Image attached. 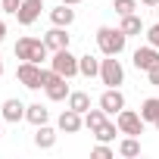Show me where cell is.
I'll use <instances>...</instances> for the list:
<instances>
[{
	"label": "cell",
	"instance_id": "11",
	"mask_svg": "<svg viewBox=\"0 0 159 159\" xmlns=\"http://www.w3.org/2000/svg\"><path fill=\"white\" fill-rule=\"evenodd\" d=\"M0 116H3V122H22L25 119V103L19 100V97H10V100H3V106H0Z\"/></svg>",
	"mask_w": 159,
	"mask_h": 159
},
{
	"label": "cell",
	"instance_id": "17",
	"mask_svg": "<svg viewBox=\"0 0 159 159\" xmlns=\"http://www.w3.org/2000/svg\"><path fill=\"white\" fill-rule=\"evenodd\" d=\"M69 109H75V112L84 116V112L91 109V97H88L84 91H72V94H69Z\"/></svg>",
	"mask_w": 159,
	"mask_h": 159
},
{
	"label": "cell",
	"instance_id": "30",
	"mask_svg": "<svg viewBox=\"0 0 159 159\" xmlns=\"http://www.w3.org/2000/svg\"><path fill=\"white\" fill-rule=\"evenodd\" d=\"M62 3H69V7H75V3H81V0H62Z\"/></svg>",
	"mask_w": 159,
	"mask_h": 159
},
{
	"label": "cell",
	"instance_id": "24",
	"mask_svg": "<svg viewBox=\"0 0 159 159\" xmlns=\"http://www.w3.org/2000/svg\"><path fill=\"white\" fill-rule=\"evenodd\" d=\"M19 7H22V0H0V10L10 13V16H16V13H19Z\"/></svg>",
	"mask_w": 159,
	"mask_h": 159
},
{
	"label": "cell",
	"instance_id": "29",
	"mask_svg": "<svg viewBox=\"0 0 159 159\" xmlns=\"http://www.w3.org/2000/svg\"><path fill=\"white\" fill-rule=\"evenodd\" d=\"M143 7H159V0H140Z\"/></svg>",
	"mask_w": 159,
	"mask_h": 159
},
{
	"label": "cell",
	"instance_id": "8",
	"mask_svg": "<svg viewBox=\"0 0 159 159\" xmlns=\"http://www.w3.org/2000/svg\"><path fill=\"white\" fill-rule=\"evenodd\" d=\"M100 109H103L106 116H119V112L125 109V94H122L119 88H106L103 97H100Z\"/></svg>",
	"mask_w": 159,
	"mask_h": 159
},
{
	"label": "cell",
	"instance_id": "18",
	"mask_svg": "<svg viewBox=\"0 0 159 159\" xmlns=\"http://www.w3.org/2000/svg\"><path fill=\"white\" fill-rule=\"evenodd\" d=\"M140 119L143 122H156L159 119V97H147L140 103Z\"/></svg>",
	"mask_w": 159,
	"mask_h": 159
},
{
	"label": "cell",
	"instance_id": "23",
	"mask_svg": "<svg viewBox=\"0 0 159 159\" xmlns=\"http://www.w3.org/2000/svg\"><path fill=\"white\" fill-rule=\"evenodd\" d=\"M112 10H116L119 16H131V13L137 10V0H116V3H112Z\"/></svg>",
	"mask_w": 159,
	"mask_h": 159
},
{
	"label": "cell",
	"instance_id": "5",
	"mask_svg": "<svg viewBox=\"0 0 159 159\" xmlns=\"http://www.w3.org/2000/svg\"><path fill=\"white\" fill-rule=\"evenodd\" d=\"M41 72H44V66H38V62H19V69H16V78L22 81V88H28V91H38V88H44L41 84Z\"/></svg>",
	"mask_w": 159,
	"mask_h": 159
},
{
	"label": "cell",
	"instance_id": "10",
	"mask_svg": "<svg viewBox=\"0 0 159 159\" xmlns=\"http://www.w3.org/2000/svg\"><path fill=\"white\" fill-rule=\"evenodd\" d=\"M59 131H66V134H78L84 128V116L81 112H75V109H62V116H59Z\"/></svg>",
	"mask_w": 159,
	"mask_h": 159
},
{
	"label": "cell",
	"instance_id": "21",
	"mask_svg": "<svg viewBox=\"0 0 159 159\" xmlns=\"http://www.w3.org/2000/svg\"><path fill=\"white\" fill-rule=\"evenodd\" d=\"M119 153H122L125 159H134V156H140V140H137V137H131V134H125V140L119 143Z\"/></svg>",
	"mask_w": 159,
	"mask_h": 159
},
{
	"label": "cell",
	"instance_id": "16",
	"mask_svg": "<svg viewBox=\"0 0 159 159\" xmlns=\"http://www.w3.org/2000/svg\"><path fill=\"white\" fill-rule=\"evenodd\" d=\"M78 69H81L84 78H97L100 75V59L91 56V53H84V56H78Z\"/></svg>",
	"mask_w": 159,
	"mask_h": 159
},
{
	"label": "cell",
	"instance_id": "9",
	"mask_svg": "<svg viewBox=\"0 0 159 159\" xmlns=\"http://www.w3.org/2000/svg\"><path fill=\"white\" fill-rule=\"evenodd\" d=\"M41 10H44V0H22V7L16 13V22L19 25H34L38 16H41Z\"/></svg>",
	"mask_w": 159,
	"mask_h": 159
},
{
	"label": "cell",
	"instance_id": "33",
	"mask_svg": "<svg viewBox=\"0 0 159 159\" xmlns=\"http://www.w3.org/2000/svg\"><path fill=\"white\" fill-rule=\"evenodd\" d=\"M156 16H159V7H156Z\"/></svg>",
	"mask_w": 159,
	"mask_h": 159
},
{
	"label": "cell",
	"instance_id": "6",
	"mask_svg": "<svg viewBox=\"0 0 159 159\" xmlns=\"http://www.w3.org/2000/svg\"><path fill=\"white\" fill-rule=\"evenodd\" d=\"M116 125H119V131L122 134H131V137H140L143 134V119H140V112H131V109H122L119 116H116Z\"/></svg>",
	"mask_w": 159,
	"mask_h": 159
},
{
	"label": "cell",
	"instance_id": "32",
	"mask_svg": "<svg viewBox=\"0 0 159 159\" xmlns=\"http://www.w3.org/2000/svg\"><path fill=\"white\" fill-rule=\"evenodd\" d=\"M153 125H156V131H159V119H156V122H153Z\"/></svg>",
	"mask_w": 159,
	"mask_h": 159
},
{
	"label": "cell",
	"instance_id": "7",
	"mask_svg": "<svg viewBox=\"0 0 159 159\" xmlns=\"http://www.w3.org/2000/svg\"><path fill=\"white\" fill-rule=\"evenodd\" d=\"M131 62H134V69H137V72H150V69L159 62V47H153V44L137 47V50H134V56H131Z\"/></svg>",
	"mask_w": 159,
	"mask_h": 159
},
{
	"label": "cell",
	"instance_id": "31",
	"mask_svg": "<svg viewBox=\"0 0 159 159\" xmlns=\"http://www.w3.org/2000/svg\"><path fill=\"white\" fill-rule=\"evenodd\" d=\"M0 75H3V59H0Z\"/></svg>",
	"mask_w": 159,
	"mask_h": 159
},
{
	"label": "cell",
	"instance_id": "19",
	"mask_svg": "<svg viewBox=\"0 0 159 159\" xmlns=\"http://www.w3.org/2000/svg\"><path fill=\"white\" fill-rule=\"evenodd\" d=\"M119 28H122L128 38H134V34H140V31H143V22H140V16H134V13H131V16H122V25H119Z\"/></svg>",
	"mask_w": 159,
	"mask_h": 159
},
{
	"label": "cell",
	"instance_id": "15",
	"mask_svg": "<svg viewBox=\"0 0 159 159\" xmlns=\"http://www.w3.org/2000/svg\"><path fill=\"white\" fill-rule=\"evenodd\" d=\"M47 119H50V109H47V106H41V103L25 106V122H31L34 128H38V125H47Z\"/></svg>",
	"mask_w": 159,
	"mask_h": 159
},
{
	"label": "cell",
	"instance_id": "22",
	"mask_svg": "<svg viewBox=\"0 0 159 159\" xmlns=\"http://www.w3.org/2000/svg\"><path fill=\"white\" fill-rule=\"evenodd\" d=\"M103 122H106V112H103V109H88V112H84V128H88L91 134H94Z\"/></svg>",
	"mask_w": 159,
	"mask_h": 159
},
{
	"label": "cell",
	"instance_id": "14",
	"mask_svg": "<svg viewBox=\"0 0 159 159\" xmlns=\"http://www.w3.org/2000/svg\"><path fill=\"white\" fill-rule=\"evenodd\" d=\"M50 22H53V25H59V28H69V25L75 22V10H72L69 3L53 7V10H50Z\"/></svg>",
	"mask_w": 159,
	"mask_h": 159
},
{
	"label": "cell",
	"instance_id": "20",
	"mask_svg": "<svg viewBox=\"0 0 159 159\" xmlns=\"http://www.w3.org/2000/svg\"><path fill=\"white\" fill-rule=\"evenodd\" d=\"M116 134H122V131H119V125H116V122H109V119H106V122H103V125L94 131V137H97V140H103V143L116 140Z\"/></svg>",
	"mask_w": 159,
	"mask_h": 159
},
{
	"label": "cell",
	"instance_id": "12",
	"mask_svg": "<svg viewBox=\"0 0 159 159\" xmlns=\"http://www.w3.org/2000/svg\"><path fill=\"white\" fill-rule=\"evenodd\" d=\"M44 44L50 47V53H56V50H66V47H69V34H66V28L53 25V28L44 34Z\"/></svg>",
	"mask_w": 159,
	"mask_h": 159
},
{
	"label": "cell",
	"instance_id": "27",
	"mask_svg": "<svg viewBox=\"0 0 159 159\" xmlns=\"http://www.w3.org/2000/svg\"><path fill=\"white\" fill-rule=\"evenodd\" d=\"M147 78H150V84H156V88H159V62H156V66L147 72Z\"/></svg>",
	"mask_w": 159,
	"mask_h": 159
},
{
	"label": "cell",
	"instance_id": "34",
	"mask_svg": "<svg viewBox=\"0 0 159 159\" xmlns=\"http://www.w3.org/2000/svg\"><path fill=\"white\" fill-rule=\"evenodd\" d=\"M0 134H3V128H0Z\"/></svg>",
	"mask_w": 159,
	"mask_h": 159
},
{
	"label": "cell",
	"instance_id": "28",
	"mask_svg": "<svg viewBox=\"0 0 159 159\" xmlns=\"http://www.w3.org/2000/svg\"><path fill=\"white\" fill-rule=\"evenodd\" d=\"M3 38H7V22H0V44H3Z\"/></svg>",
	"mask_w": 159,
	"mask_h": 159
},
{
	"label": "cell",
	"instance_id": "3",
	"mask_svg": "<svg viewBox=\"0 0 159 159\" xmlns=\"http://www.w3.org/2000/svg\"><path fill=\"white\" fill-rule=\"evenodd\" d=\"M50 69L56 72V75H62V78H75V75H81V69H78V56L66 47V50H56L53 56H50Z\"/></svg>",
	"mask_w": 159,
	"mask_h": 159
},
{
	"label": "cell",
	"instance_id": "25",
	"mask_svg": "<svg viewBox=\"0 0 159 159\" xmlns=\"http://www.w3.org/2000/svg\"><path fill=\"white\" fill-rule=\"evenodd\" d=\"M94 156H97V159H112V150H109V147L100 140V143L94 147Z\"/></svg>",
	"mask_w": 159,
	"mask_h": 159
},
{
	"label": "cell",
	"instance_id": "1",
	"mask_svg": "<svg viewBox=\"0 0 159 159\" xmlns=\"http://www.w3.org/2000/svg\"><path fill=\"white\" fill-rule=\"evenodd\" d=\"M97 47H100L103 56H119V53H125V47H128V34H125L122 28L103 25V28H97Z\"/></svg>",
	"mask_w": 159,
	"mask_h": 159
},
{
	"label": "cell",
	"instance_id": "13",
	"mask_svg": "<svg viewBox=\"0 0 159 159\" xmlns=\"http://www.w3.org/2000/svg\"><path fill=\"white\" fill-rule=\"evenodd\" d=\"M34 147L38 150H53L56 147V131L50 125H38L34 128Z\"/></svg>",
	"mask_w": 159,
	"mask_h": 159
},
{
	"label": "cell",
	"instance_id": "4",
	"mask_svg": "<svg viewBox=\"0 0 159 159\" xmlns=\"http://www.w3.org/2000/svg\"><path fill=\"white\" fill-rule=\"evenodd\" d=\"M100 81H103L106 88H119V84L125 81V69H122V62H119L116 56L100 59Z\"/></svg>",
	"mask_w": 159,
	"mask_h": 159
},
{
	"label": "cell",
	"instance_id": "26",
	"mask_svg": "<svg viewBox=\"0 0 159 159\" xmlns=\"http://www.w3.org/2000/svg\"><path fill=\"white\" fill-rule=\"evenodd\" d=\"M147 41H150L153 47H159V22H156L153 28H147Z\"/></svg>",
	"mask_w": 159,
	"mask_h": 159
},
{
	"label": "cell",
	"instance_id": "2",
	"mask_svg": "<svg viewBox=\"0 0 159 159\" xmlns=\"http://www.w3.org/2000/svg\"><path fill=\"white\" fill-rule=\"evenodd\" d=\"M16 56L19 59H25V62H44V59H50V47L41 41V38H19L16 41Z\"/></svg>",
	"mask_w": 159,
	"mask_h": 159
}]
</instances>
